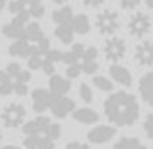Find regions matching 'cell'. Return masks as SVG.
<instances>
[{"instance_id": "6da1fadb", "label": "cell", "mask_w": 153, "mask_h": 149, "mask_svg": "<svg viewBox=\"0 0 153 149\" xmlns=\"http://www.w3.org/2000/svg\"><path fill=\"white\" fill-rule=\"evenodd\" d=\"M104 115L117 127H131L140 117V106L134 94L117 91L104 100Z\"/></svg>"}, {"instance_id": "7a4b0ae2", "label": "cell", "mask_w": 153, "mask_h": 149, "mask_svg": "<svg viewBox=\"0 0 153 149\" xmlns=\"http://www.w3.org/2000/svg\"><path fill=\"white\" fill-rule=\"evenodd\" d=\"M25 115H27L25 106H23V104H17V102L8 104L4 108V111L0 113L4 127H8V128H17L19 125H23V123H25Z\"/></svg>"}, {"instance_id": "3957f363", "label": "cell", "mask_w": 153, "mask_h": 149, "mask_svg": "<svg viewBox=\"0 0 153 149\" xmlns=\"http://www.w3.org/2000/svg\"><path fill=\"white\" fill-rule=\"evenodd\" d=\"M95 25H97L100 34H110L111 36V34H115L117 28H119V15H117L114 10H104L97 15Z\"/></svg>"}, {"instance_id": "277c9868", "label": "cell", "mask_w": 153, "mask_h": 149, "mask_svg": "<svg viewBox=\"0 0 153 149\" xmlns=\"http://www.w3.org/2000/svg\"><path fill=\"white\" fill-rule=\"evenodd\" d=\"M127 53V45H125V40L123 38H117V36H110L104 44V57L108 59L110 62H119Z\"/></svg>"}, {"instance_id": "5b68a950", "label": "cell", "mask_w": 153, "mask_h": 149, "mask_svg": "<svg viewBox=\"0 0 153 149\" xmlns=\"http://www.w3.org/2000/svg\"><path fill=\"white\" fill-rule=\"evenodd\" d=\"M149 30H151V19H149L148 13L138 11V13H134L131 19H128V32H131L132 36L142 38V36H146Z\"/></svg>"}, {"instance_id": "8992f818", "label": "cell", "mask_w": 153, "mask_h": 149, "mask_svg": "<svg viewBox=\"0 0 153 149\" xmlns=\"http://www.w3.org/2000/svg\"><path fill=\"white\" fill-rule=\"evenodd\" d=\"M76 110V104L72 98L68 96H53V102H51V113L55 115L57 119H64L68 117L70 113Z\"/></svg>"}, {"instance_id": "52a82bcc", "label": "cell", "mask_w": 153, "mask_h": 149, "mask_svg": "<svg viewBox=\"0 0 153 149\" xmlns=\"http://www.w3.org/2000/svg\"><path fill=\"white\" fill-rule=\"evenodd\" d=\"M32 96V108L36 113H44L48 108H51V102H53V94L45 89H34L30 93Z\"/></svg>"}, {"instance_id": "ba28073f", "label": "cell", "mask_w": 153, "mask_h": 149, "mask_svg": "<svg viewBox=\"0 0 153 149\" xmlns=\"http://www.w3.org/2000/svg\"><path fill=\"white\" fill-rule=\"evenodd\" d=\"M134 59L140 66H151L153 64V42L146 40V42H140L134 49Z\"/></svg>"}, {"instance_id": "9c48e42d", "label": "cell", "mask_w": 153, "mask_h": 149, "mask_svg": "<svg viewBox=\"0 0 153 149\" xmlns=\"http://www.w3.org/2000/svg\"><path fill=\"white\" fill-rule=\"evenodd\" d=\"M114 136H115V128L114 127H108V125H98V127H95L93 130H89L87 140H89L91 144H106V142H110Z\"/></svg>"}, {"instance_id": "30bf717a", "label": "cell", "mask_w": 153, "mask_h": 149, "mask_svg": "<svg viewBox=\"0 0 153 149\" xmlns=\"http://www.w3.org/2000/svg\"><path fill=\"white\" fill-rule=\"evenodd\" d=\"M138 93H140V96H142V100L146 104L153 106V70L151 72H146L142 77H140Z\"/></svg>"}, {"instance_id": "8fae6325", "label": "cell", "mask_w": 153, "mask_h": 149, "mask_svg": "<svg viewBox=\"0 0 153 149\" xmlns=\"http://www.w3.org/2000/svg\"><path fill=\"white\" fill-rule=\"evenodd\" d=\"M49 125H51V121L48 117L38 115V117H34L32 121L23 125V132H25L27 136H40L42 132H45V128H48Z\"/></svg>"}, {"instance_id": "7c38bea8", "label": "cell", "mask_w": 153, "mask_h": 149, "mask_svg": "<svg viewBox=\"0 0 153 149\" xmlns=\"http://www.w3.org/2000/svg\"><path fill=\"white\" fill-rule=\"evenodd\" d=\"M70 91V79H66V77L62 76H51L49 77V93L53 94V96H66V93Z\"/></svg>"}, {"instance_id": "4fadbf2b", "label": "cell", "mask_w": 153, "mask_h": 149, "mask_svg": "<svg viewBox=\"0 0 153 149\" xmlns=\"http://www.w3.org/2000/svg\"><path fill=\"white\" fill-rule=\"evenodd\" d=\"M110 76L114 77L119 85H123V87H131L132 85L131 72H128L125 66H121V64H111V66H110Z\"/></svg>"}, {"instance_id": "5bb4252c", "label": "cell", "mask_w": 153, "mask_h": 149, "mask_svg": "<svg viewBox=\"0 0 153 149\" xmlns=\"http://www.w3.org/2000/svg\"><path fill=\"white\" fill-rule=\"evenodd\" d=\"M10 55L11 57H19V59H28L32 55V44L30 42H27V40H15L13 44L10 45Z\"/></svg>"}, {"instance_id": "9a60e30c", "label": "cell", "mask_w": 153, "mask_h": 149, "mask_svg": "<svg viewBox=\"0 0 153 149\" xmlns=\"http://www.w3.org/2000/svg\"><path fill=\"white\" fill-rule=\"evenodd\" d=\"M51 19L57 23V27H70L72 25V19H74V11L70 6H62V8L55 10L51 13Z\"/></svg>"}, {"instance_id": "2e32d148", "label": "cell", "mask_w": 153, "mask_h": 149, "mask_svg": "<svg viewBox=\"0 0 153 149\" xmlns=\"http://www.w3.org/2000/svg\"><path fill=\"white\" fill-rule=\"evenodd\" d=\"M72 117L81 125H93L98 121V113L91 108H76L72 111Z\"/></svg>"}, {"instance_id": "e0dca14e", "label": "cell", "mask_w": 153, "mask_h": 149, "mask_svg": "<svg viewBox=\"0 0 153 149\" xmlns=\"http://www.w3.org/2000/svg\"><path fill=\"white\" fill-rule=\"evenodd\" d=\"M72 30L74 34L78 32V34H87L91 30V23H89V17H87L85 13H79V15H74V19H72Z\"/></svg>"}, {"instance_id": "ac0fdd59", "label": "cell", "mask_w": 153, "mask_h": 149, "mask_svg": "<svg viewBox=\"0 0 153 149\" xmlns=\"http://www.w3.org/2000/svg\"><path fill=\"white\" fill-rule=\"evenodd\" d=\"M42 38H44V30L38 23H28L25 27V36H23V40L30 42V44H36V42L42 40Z\"/></svg>"}, {"instance_id": "d6986e66", "label": "cell", "mask_w": 153, "mask_h": 149, "mask_svg": "<svg viewBox=\"0 0 153 149\" xmlns=\"http://www.w3.org/2000/svg\"><path fill=\"white\" fill-rule=\"evenodd\" d=\"M114 149H148L142 142L134 136H127V138H121L117 144L114 145Z\"/></svg>"}, {"instance_id": "ffe728a7", "label": "cell", "mask_w": 153, "mask_h": 149, "mask_svg": "<svg viewBox=\"0 0 153 149\" xmlns=\"http://www.w3.org/2000/svg\"><path fill=\"white\" fill-rule=\"evenodd\" d=\"M2 32L6 38H11V40H21L23 36H25V27H19L15 25V23H8V25L2 27Z\"/></svg>"}, {"instance_id": "44dd1931", "label": "cell", "mask_w": 153, "mask_h": 149, "mask_svg": "<svg viewBox=\"0 0 153 149\" xmlns=\"http://www.w3.org/2000/svg\"><path fill=\"white\" fill-rule=\"evenodd\" d=\"M55 34H57V38L61 40L62 44H72V40H74L72 27H57L55 28Z\"/></svg>"}, {"instance_id": "7402d4cb", "label": "cell", "mask_w": 153, "mask_h": 149, "mask_svg": "<svg viewBox=\"0 0 153 149\" xmlns=\"http://www.w3.org/2000/svg\"><path fill=\"white\" fill-rule=\"evenodd\" d=\"M93 83H95L97 89L106 91V93H111V89H114L111 79H110V77H104V76H95V77H93Z\"/></svg>"}, {"instance_id": "603a6c76", "label": "cell", "mask_w": 153, "mask_h": 149, "mask_svg": "<svg viewBox=\"0 0 153 149\" xmlns=\"http://www.w3.org/2000/svg\"><path fill=\"white\" fill-rule=\"evenodd\" d=\"M78 66H79V70H81V74L95 76V72L98 70V62H97V61H79Z\"/></svg>"}, {"instance_id": "cb8c5ba5", "label": "cell", "mask_w": 153, "mask_h": 149, "mask_svg": "<svg viewBox=\"0 0 153 149\" xmlns=\"http://www.w3.org/2000/svg\"><path fill=\"white\" fill-rule=\"evenodd\" d=\"M45 138H49V140H53L55 142L57 138H61V125L59 123H51L48 128H45Z\"/></svg>"}, {"instance_id": "d4e9b609", "label": "cell", "mask_w": 153, "mask_h": 149, "mask_svg": "<svg viewBox=\"0 0 153 149\" xmlns=\"http://www.w3.org/2000/svg\"><path fill=\"white\" fill-rule=\"evenodd\" d=\"M44 59H45V55H38V53H32V55L28 57V68H30V70H38V68H42Z\"/></svg>"}, {"instance_id": "484cf974", "label": "cell", "mask_w": 153, "mask_h": 149, "mask_svg": "<svg viewBox=\"0 0 153 149\" xmlns=\"http://www.w3.org/2000/svg\"><path fill=\"white\" fill-rule=\"evenodd\" d=\"M79 96L85 104H91L93 102V93H91V87L87 83H81L79 85Z\"/></svg>"}, {"instance_id": "4316f807", "label": "cell", "mask_w": 153, "mask_h": 149, "mask_svg": "<svg viewBox=\"0 0 153 149\" xmlns=\"http://www.w3.org/2000/svg\"><path fill=\"white\" fill-rule=\"evenodd\" d=\"M28 15L30 17H34V19H38V17H44V13H45V8L42 4H30L28 6Z\"/></svg>"}, {"instance_id": "83f0119b", "label": "cell", "mask_w": 153, "mask_h": 149, "mask_svg": "<svg viewBox=\"0 0 153 149\" xmlns=\"http://www.w3.org/2000/svg\"><path fill=\"white\" fill-rule=\"evenodd\" d=\"M28 19H30V15H28V11L25 10V11H21V13H17L11 23H15V25H19V27H27L28 25Z\"/></svg>"}, {"instance_id": "f1b7e54d", "label": "cell", "mask_w": 153, "mask_h": 149, "mask_svg": "<svg viewBox=\"0 0 153 149\" xmlns=\"http://www.w3.org/2000/svg\"><path fill=\"white\" fill-rule=\"evenodd\" d=\"M144 130H146V134H148V138L153 142V111L149 113L148 117H146V121H144Z\"/></svg>"}, {"instance_id": "f546056e", "label": "cell", "mask_w": 153, "mask_h": 149, "mask_svg": "<svg viewBox=\"0 0 153 149\" xmlns=\"http://www.w3.org/2000/svg\"><path fill=\"white\" fill-rule=\"evenodd\" d=\"M85 49H87V45H83V44H74L70 51H72L74 55L78 57V62H79L81 59H83V55H85Z\"/></svg>"}, {"instance_id": "4dcf8cb0", "label": "cell", "mask_w": 153, "mask_h": 149, "mask_svg": "<svg viewBox=\"0 0 153 149\" xmlns=\"http://www.w3.org/2000/svg\"><path fill=\"white\" fill-rule=\"evenodd\" d=\"M61 62H64L66 66H74V64H78V57H76L72 51L62 53V61H61Z\"/></svg>"}, {"instance_id": "1f68e13d", "label": "cell", "mask_w": 153, "mask_h": 149, "mask_svg": "<svg viewBox=\"0 0 153 149\" xmlns=\"http://www.w3.org/2000/svg\"><path fill=\"white\" fill-rule=\"evenodd\" d=\"M21 72V66H19V62H10L8 64V68H6V74H8L10 77H17Z\"/></svg>"}, {"instance_id": "d6a6232c", "label": "cell", "mask_w": 153, "mask_h": 149, "mask_svg": "<svg viewBox=\"0 0 153 149\" xmlns=\"http://www.w3.org/2000/svg\"><path fill=\"white\" fill-rule=\"evenodd\" d=\"M13 93V83L11 81H4L0 83V96H8V94Z\"/></svg>"}, {"instance_id": "836d02e7", "label": "cell", "mask_w": 153, "mask_h": 149, "mask_svg": "<svg viewBox=\"0 0 153 149\" xmlns=\"http://www.w3.org/2000/svg\"><path fill=\"white\" fill-rule=\"evenodd\" d=\"M81 70L78 64H74V66H66V79H74V77H79Z\"/></svg>"}, {"instance_id": "e575fe53", "label": "cell", "mask_w": 153, "mask_h": 149, "mask_svg": "<svg viewBox=\"0 0 153 149\" xmlns=\"http://www.w3.org/2000/svg\"><path fill=\"white\" fill-rule=\"evenodd\" d=\"M38 142H40V136H27L25 138V147L27 149H38Z\"/></svg>"}, {"instance_id": "d590c367", "label": "cell", "mask_w": 153, "mask_h": 149, "mask_svg": "<svg viewBox=\"0 0 153 149\" xmlns=\"http://www.w3.org/2000/svg\"><path fill=\"white\" fill-rule=\"evenodd\" d=\"M38 149H55V142L53 140H49V138H42L40 136V142H38Z\"/></svg>"}, {"instance_id": "8d00e7d4", "label": "cell", "mask_w": 153, "mask_h": 149, "mask_svg": "<svg viewBox=\"0 0 153 149\" xmlns=\"http://www.w3.org/2000/svg\"><path fill=\"white\" fill-rule=\"evenodd\" d=\"M45 59L55 64V62H59V61H62V53H61V51H57V49H49V53L45 55Z\"/></svg>"}, {"instance_id": "74e56055", "label": "cell", "mask_w": 153, "mask_h": 149, "mask_svg": "<svg viewBox=\"0 0 153 149\" xmlns=\"http://www.w3.org/2000/svg\"><path fill=\"white\" fill-rule=\"evenodd\" d=\"M97 57H98L97 47H87V49H85V55H83L81 61H97Z\"/></svg>"}, {"instance_id": "f35d334b", "label": "cell", "mask_w": 153, "mask_h": 149, "mask_svg": "<svg viewBox=\"0 0 153 149\" xmlns=\"http://www.w3.org/2000/svg\"><path fill=\"white\" fill-rule=\"evenodd\" d=\"M42 70L45 74H48L49 77L51 76H55V64H53L51 61H48V59H44V64H42Z\"/></svg>"}, {"instance_id": "ab89813d", "label": "cell", "mask_w": 153, "mask_h": 149, "mask_svg": "<svg viewBox=\"0 0 153 149\" xmlns=\"http://www.w3.org/2000/svg\"><path fill=\"white\" fill-rule=\"evenodd\" d=\"M28 81H30V72H27V70H21L19 76L15 77V83H23V85H27Z\"/></svg>"}, {"instance_id": "60d3db41", "label": "cell", "mask_w": 153, "mask_h": 149, "mask_svg": "<svg viewBox=\"0 0 153 149\" xmlns=\"http://www.w3.org/2000/svg\"><path fill=\"white\" fill-rule=\"evenodd\" d=\"M8 8H10V11H11V13H15V15H17V13H21V11H25V6H23V4H19L17 0H11Z\"/></svg>"}, {"instance_id": "b9f144b4", "label": "cell", "mask_w": 153, "mask_h": 149, "mask_svg": "<svg viewBox=\"0 0 153 149\" xmlns=\"http://www.w3.org/2000/svg\"><path fill=\"white\" fill-rule=\"evenodd\" d=\"M119 4L123 10H134L140 4V0H119Z\"/></svg>"}, {"instance_id": "7bdbcfd3", "label": "cell", "mask_w": 153, "mask_h": 149, "mask_svg": "<svg viewBox=\"0 0 153 149\" xmlns=\"http://www.w3.org/2000/svg\"><path fill=\"white\" fill-rule=\"evenodd\" d=\"M13 93L19 94V96H25L28 93V89H27V85H23V83H13Z\"/></svg>"}, {"instance_id": "ee69618b", "label": "cell", "mask_w": 153, "mask_h": 149, "mask_svg": "<svg viewBox=\"0 0 153 149\" xmlns=\"http://www.w3.org/2000/svg\"><path fill=\"white\" fill-rule=\"evenodd\" d=\"M64 149H91V147L87 144H81V142H70Z\"/></svg>"}, {"instance_id": "f6af8a7d", "label": "cell", "mask_w": 153, "mask_h": 149, "mask_svg": "<svg viewBox=\"0 0 153 149\" xmlns=\"http://www.w3.org/2000/svg\"><path fill=\"white\" fill-rule=\"evenodd\" d=\"M85 6H89V8H97V6L104 4V0H83Z\"/></svg>"}, {"instance_id": "bcb514c9", "label": "cell", "mask_w": 153, "mask_h": 149, "mask_svg": "<svg viewBox=\"0 0 153 149\" xmlns=\"http://www.w3.org/2000/svg\"><path fill=\"white\" fill-rule=\"evenodd\" d=\"M4 81H11V77L4 72V70H0V83H4Z\"/></svg>"}, {"instance_id": "7dc6e473", "label": "cell", "mask_w": 153, "mask_h": 149, "mask_svg": "<svg viewBox=\"0 0 153 149\" xmlns=\"http://www.w3.org/2000/svg\"><path fill=\"white\" fill-rule=\"evenodd\" d=\"M146 4H148V8L153 11V0H146Z\"/></svg>"}, {"instance_id": "c3c4849f", "label": "cell", "mask_w": 153, "mask_h": 149, "mask_svg": "<svg viewBox=\"0 0 153 149\" xmlns=\"http://www.w3.org/2000/svg\"><path fill=\"white\" fill-rule=\"evenodd\" d=\"M0 149H19L17 145H4V147H0Z\"/></svg>"}, {"instance_id": "681fc988", "label": "cell", "mask_w": 153, "mask_h": 149, "mask_svg": "<svg viewBox=\"0 0 153 149\" xmlns=\"http://www.w3.org/2000/svg\"><path fill=\"white\" fill-rule=\"evenodd\" d=\"M6 2H8V0H0V11L4 10V6H6Z\"/></svg>"}, {"instance_id": "f907efd6", "label": "cell", "mask_w": 153, "mask_h": 149, "mask_svg": "<svg viewBox=\"0 0 153 149\" xmlns=\"http://www.w3.org/2000/svg\"><path fill=\"white\" fill-rule=\"evenodd\" d=\"M19 4H23V6H28V0H17Z\"/></svg>"}, {"instance_id": "816d5d0a", "label": "cell", "mask_w": 153, "mask_h": 149, "mask_svg": "<svg viewBox=\"0 0 153 149\" xmlns=\"http://www.w3.org/2000/svg\"><path fill=\"white\" fill-rule=\"evenodd\" d=\"M55 4H64V2H68V0H53Z\"/></svg>"}, {"instance_id": "f5cc1de1", "label": "cell", "mask_w": 153, "mask_h": 149, "mask_svg": "<svg viewBox=\"0 0 153 149\" xmlns=\"http://www.w3.org/2000/svg\"><path fill=\"white\" fill-rule=\"evenodd\" d=\"M0 144H2V130H0Z\"/></svg>"}, {"instance_id": "db71d44e", "label": "cell", "mask_w": 153, "mask_h": 149, "mask_svg": "<svg viewBox=\"0 0 153 149\" xmlns=\"http://www.w3.org/2000/svg\"><path fill=\"white\" fill-rule=\"evenodd\" d=\"M0 113H2V111H0Z\"/></svg>"}]
</instances>
